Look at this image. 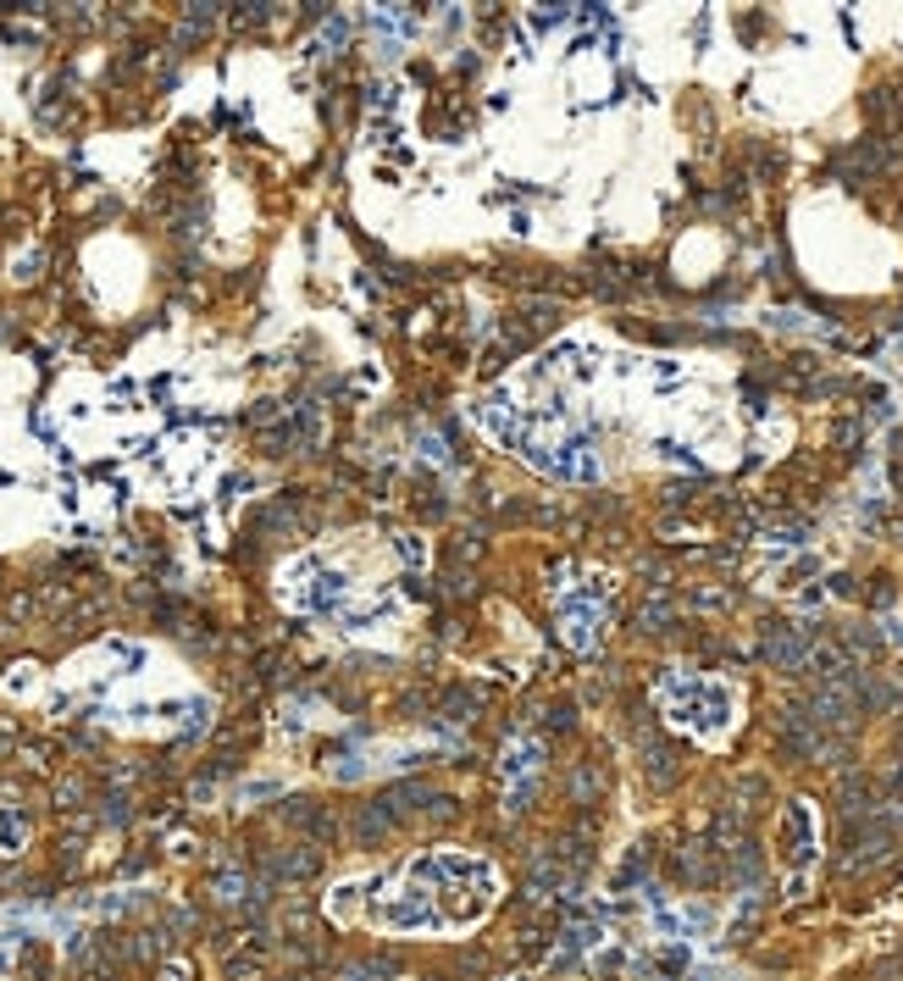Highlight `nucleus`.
<instances>
[{"label": "nucleus", "instance_id": "nucleus-1", "mask_svg": "<svg viewBox=\"0 0 903 981\" xmlns=\"http://www.w3.org/2000/svg\"><path fill=\"white\" fill-rule=\"evenodd\" d=\"M355 899H367V921L383 932H465L493 910L499 871L482 854L433 849V854L411 860L400 888L372 882V893H355Z\"/></svg>", "mask_w": 903, "mask_h": 981}, {"label": "nucleus", "instance_id": "nucleus-2", "mask_svg": "<svg viewBox=\"0 0 903 981\" xmlns=\"http://www.w3.org/2000/svg\"><path fill=\"white\" fill-rule=\"evenodd\" d=\"M660 704H665L671 727H682L704 743H721L738 721V693H732V682H715V677L671 671V677H660Z\"/></svg>", "mask_w": 903, "mask_h": 981}, {"label": "nucleus", "instance_id": "nucleus-3", "mask_svg": "<svg viewBox=\"0 0 903 981\" xmlns=\"http://www.w3.org/2000/svg\"><path fill=\"white\" fill-rule=\"evenodd\" d=\"M782 832H787V860H793L799 871H810V865H815V854H821V827H815V810H810L804 799H793V804H787Z\"/></svg>", "mask_w": 903, "mask_h": 981}, {"label": "nucleus", "instance_id": "nucleus-4", "mask_svg": "<svg viewBox=\"0 0 903 981\" xmlns=\"http://www.w3.org/2000/svg\"><path fill=\"white\" fill-rule=\"evenodd\" d=\"M532 777H538V743H510L504 749V782H510V804L515 799H526V788H532Z\"/></svg>", "mask_w": 903, "mask_h": 981}]
</instances>
